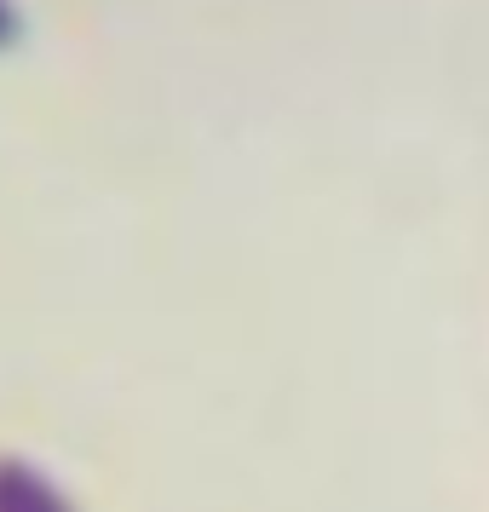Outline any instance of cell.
<instances>
[{
	"mask_svg": "<svg viewBox=\"0 0 489 512\" xmlns=\"http://www.w3.org/2000/svg\"><path fill=\"white\" fill-rule=\"evenodd\" d=\"M18 6H12V0H0V47H12V41H18Z\"/></svg>",
	"mask_w": 489,
	"mask_h": 512,
	"instance_id": "obj_2",
	"label": "cell"
},
{
	"mask_svg": "<svg viewBox=\"0 0 489 512\" xmlns=\"http://www.w3.org/2000/svg\"><path fill=\"white\" fill-rule=\"evenodd\" d=\"M0 512H75L64 501V489L52 484L41 466L0 455Z\"/></svg>",
	"mask_w": 489,
	"mask_h": 512,
	"instance_id": "obj_1",
	"label": "cell"
}]
</instances>
